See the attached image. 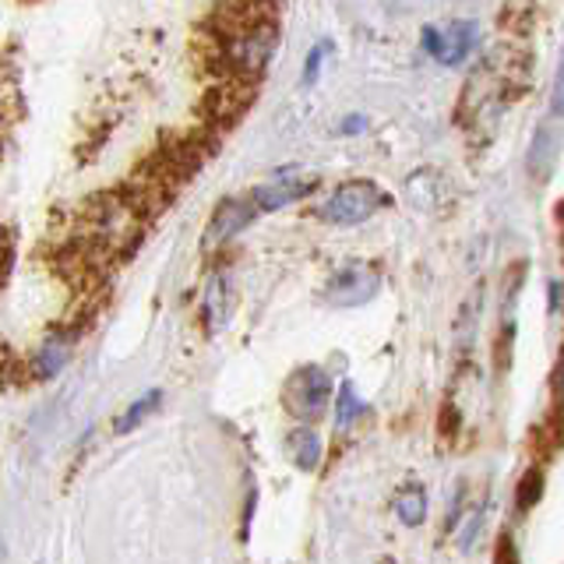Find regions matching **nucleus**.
<instances>
[{"label":"nucleus","mask_w":564,"mask_h":564,"mask_svg":"<svg viewBox=\"0 0 564 564\" xmlns=\"http://www.w3.org/2000/svg\"><path fill=\"white\" fill-rule=\"evenodd\" d=\"M159 402H163V392H149V395H141L128 413H123L120 420H117V431L120 434H128V431H134L141 420H145L149 413H155L159 410Z\"/></svg>","instance_id":"obj_12"},{"label":"nucleus","mask_w":564,"mask_h":564,"mask_svg":"<svg viewBox=\"0 0 564 564\" xmlns=\"http://www.w3.org/2000/svg\"><path fill=\"white\" fill-rule=\"evenodd\" d=\"M258 216V208L254 202H240V198H226L219 208H216V216H212L208 229H205V237H202V247L205 251H212V247H219L223 240H229L234 234H240V229L251 223Z\"/></svg>","instance_id":"obj_4"},{"label":"nucleus","mask_w":564,"mask_h":564,"mask_svg":"<svg viewBox=\"0 0 564 564\" xmlns=\"http://www.w3.org/2000/svg\"><path fill=\"white\" fill-rule=\"evenodd\" d=\"M364 413V402L357 399V392H352V384L346 381L343 392H339V413H335V420H339V427H352V420H357Z\"/></svg>","instance_id":"obj_14"},{"label":"nucleus","mask_w":564,"mask_h":564,"mask_svg":"<svg viewBox=\"0 0 564 564\" xmlns=\"http://www.w3.org/2000/svg\"><path fill=\"white\" fill-rule=\"evenodd\" d=\"M332 46L328 43H322V46H314L311 53H307V67H304V85H311L314 78H317V70H322V57L328 53Z\"/></svg>","instance_id":"obj_15"},{"label":"nucleus","mask_w":564,"mask_h":564,"mask_svg":"<svg viewBox=\"0 0 564 564\" xmlns=\"http://www.w3.org/2000/svg\"><path fill=\"white\" fill-rule=\"evenodd\" d=\"M202 311L208 314V328L212 332H219L226 325V317H229V293H226V282L219 275L208 279L205 296H202Z\"/></svg>","instance_id":"obj_9"},{"label":"nucleus","mask_w":564,"mask_h":564,"mask_svg":"<svg viewBox=\"0 0 564 564\" xmlns=\"http://www.w3.org/2000/svg\"><path fill=\"white\" fill-rule=\"evenodd\" d=\"M557 304H561V282H551V311L557 314Z\"/></svg>","instance_id":"obj_19"},{"label":"nucleus","mask_w":564,"mask_h":564,"mask_svg":"<svg viewBox=\"0 0 564 564\" xmlns=\"http://www.w3.org/2000/svg\"><path fill=\"white\" fill-rule=\"evenodd\" d=\"M423 50H427L431 53V57H437V50H441V29H434V25H427V29H423Z\"/></svg>","instance_id":"obj_16"},{"label":"nucleus","mask_w":564,"mask_h":564,"mask_svg":"<svg viewBox=\"0 0 564 564\" xmlns=\"http://www.w3.org/2000/svg\"><path fill=\"white\" fill-rule=\"evenodd\" d=\"M332 399V378L322 367H296L286 378V388H282V402L296 420H322V413L328 410Z\"/></svg>","instance_id":"obj_1"},{"label":"nucleus","mask_w":564,"mask_h":564,"mask_svg":"<svg viewBox=\"0 0 564 564\" xmlns=\"http://www.w3.org/2000/svg\"><path fill=\"white\" fill-rule=\"evenodd\" d=\"M543 498V469L540 466H533L525 476H522V484H519V494H516V505L522 508V511H529L536 501Z\"/></svg>","instance_id":"obj_13"},{"label":"nucleus","mask_w":564,"mask_h":564,"mask_svg":"<svg viewBox=\"0 0 564 564\" xmlns=\"http://www.w3.org/2000/svg\"><path fill=\"white\" fill-rule=\"evenodd\" d=\"M388 198L378 184L370 181H346L343 187H335L328 194V202L322 205V216L328 223H339V226H357L364 219L375 216L378 208H384Z\"/></svg>","instance_id":"obj_2"},{"label":"nucleus","mask_w":564,"mask_h":564,"mask_svg":"<svg viewBox=\"0 0 564 564\" xmlns=\"http://www.w3.org/2000/svg\"><path fill=\"white\" fill-rule=\"evenodd\" d=\"M476 46V22H452L448 32H441V50H437V61L441 64H463Z\"/></svg>","instance_id":"obj_6"},{"label":"nucleus","mask_w":564,"mask_h":564,"mask_svg":"<svg viewBox=\"0 0 564 564\" xmlns=\"http://www.w3.org/2000/svg\"><path fill=\"white\" fill-rule=\"evenodd\" d=\"M381 275L367 264H349L325 286V300L332 307H360L367 300H375Z\"/></svg>","instance_id":"obj_3"},{"label":"nucleus","mask_w":564,"mask_h":564,"mask_svg":"<svg viewBox=\"0 0 564 564\" xmlns=\"http://www.w3.org/2000/svg\"><path fill=\"white\" fill-rule=\"evenodd\" d=\"M314 187H317V181H300L296 170H279L272 184H264V187L254 191V208L258 212H275V208L290 205V202L307 198V194H314Z\"/></svg>","instance_id":"obj_5"},{"label":"nucleus","mask_w":564,"mask_h":564,"mask_svg":"<svg viewBox=\"0 0 564 564\" xmlns=\"http://www.w3.org/2000/svg\"><path fill=\"white\" fill-rule=\"evenodd\" d=\"M367 128V120L364 117H349L346 123H343V134H360Z\"/></svg>","instance_id":"obj_18"},{"label":"nucleus","mask_w":564,"mask_h":564,"mask_svg":"<svg viewBox=\"0 0 564 564\" xmlns=\"http://www.w3.org/2000/svg\"><path fill=\"white\" fill-rule=\"evenodd\" d=\"M11 254H14L11 240L0 237V282H4V279H8V272H11Z\"/></svg>","instance_id":"obj_17"},{"label":"nucleus","mask_w":564,"mask_h":564,"mask_svg":"<svg viewBox=\"0 0 564 564\" xmlns=\"http://www.w3.org/2000/svg\"><path fill=\"white\" fill-rule=\"evenodd\" d=\"M395 516L402 525H420L427 519V490L420 484H405L399 494H395Z\"/></svg>","instance_id":"obj_8"},{"label":"nucleus","mask_w":564,"mask_h":564,"mask_svg":"<svg viewBox=\"0 0 564 564\" xmlns=\"http://www.w3.org/2000/svg\"><path fill=\"white\" fill-rule=\"evenodd\" d=\"M286 445L293 452V463L304 469V473H314L317 466H322V441H317V434L311 427H296Z\"/></svg>","instance_id":"obj_7"},{"label":"nucleus","mask_w":564,"mask_h":564,"mask_svg":"<svg viewBox=\"0 0 564 564\" xmlns=\"http://www.w3.org/2000/svg\"><path fill=\"white\" fill-rule=\"evenodd\" d=\"M554 155H557V138H554V131L540 128L536 131V141H533V152H529V166H533L536 176H546V170L554 166Z\"/></svg>","instance_id":"obj_11"},{"label":"nucleus","mask_w":564,"mask_h":564,"mask_svg":"<svg viewBox=\"0 0 564 564\" xmlns=\"http://www.w3.org/2000/svg\"><path fill=\"white\" fill-rule=\"evenodd\" d=\"M67 352H70L67 335H50V339L40 346V352H35V370H40L43 378H53L67 364Z\"/></svg>","instance_id":"obj_10"}]
</instances>
